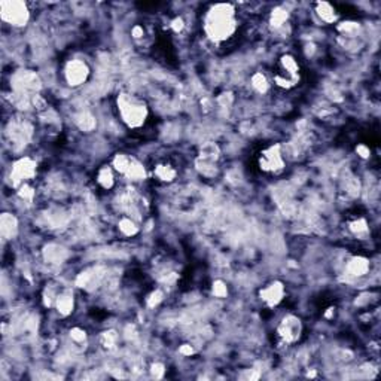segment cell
I'll return each mask as SVG.
<instances>
[{
	"label": "cell",
	"instance_id": "obj_16",
	"mask_svg": "<svg viewBox=\"0 0 381 381\" xmlns=\"http://www.w3.org/2000/svg\"><path fill=\"white\" fill-rule=\"evenodd\" d=\"M316 12L317 15L325 21V23H335L338 18V14L335 11V8L326 2H319L316 5Z\"/></svg>",
	"mask_w": 381,
	"mask_h": 381
},
{
	"label": "cell",
	"instance_id": "obj_9",
	"mask_svg": "<svg viewBox=\"0 0 381 381\" xmlns=\"http://www.w3.org/2000/svg\"><path fill=\"white\" fill-rule=\"evenodd\" d=\"M88 75H90V69L81 60H72L66 64L64 76H66L67 84L72 87H78V85L84 84L87 81Z\"/></svg>",
	"mask_w": 381,
	"mask_h": 381
},
{
	"label": "cell",
	"instance_id": "obj_11",
	"mask_svg": "<svg viewBox=\"0 0 381 381\" xmlns=\"http://www.w3.org/2000/svg\"><path fill=\"white\" fill-rule=\"evenodd\" d=\"M259 296L267 305H270V307L277 305L285 296V286L280 282H273L261 290Z\"/></svg>",
	"mask_w": 381,
	"mask_h": 381
},
{
	"label": "cell",
	"instance_id": "obj_12",
	"mask_svg": "<svg viewBox=\"0 0 381 381\" xmlns=\"http://www.w3.org/2000/svg\"><path fill=\"white\" fill-rule=\"evenodd\" d=\"M104 273H106V270L101 268V267H95V268H90L87 271H82L76 279V285L79 287H85V289L94 287L95 285H98L103 280Z\"/></svg>",
	"mask_w": 381,
	"mask_h": 381
},
{
	"label": "cell",
	"instance_id": "obj_7",
	"mask_svg": "<svg viewBox=\"0 0 381 381\" xmlns=\"http://www.w3.org/2000/svg\"><path fill=\"white\" fill-rule=\"evenodd\" d=\"M259 167L267 173H279L285 168V159L280 144H274L262 150L259 156Z\"/></svg>",
	"mask_w": 381,
	"mask_h": 381
},
{
	"label": "cell",
	"instance_id": "obj_39",
	"mask_svg": "<svg viewBox=\"0 0 381 381\" xmlns=\"http://www.w3.org/2000/svg\"><path fill=\"white\" fill-rule=\"evenodd\" d=\"M133 36H134L136 39L142 38V36H143V29H142V27H139V26H137V27H134V29H133Z\"/></svg>",
	"mask_w": 381,
	"mask_h": 381
},
{
	"label": "cell",
	"instance_id": "obj_15",
	"mask_svg": "<svg viewBox=\"0 0 381 381\" xmlns=\"http://www.w3.org/2000/svg\"><path fill=\"white\" fill-rule=\"evenodd\" d=\"M73 305H75V301H73V293L70 290H63L60 295H57L55 307L60 314H63V316L70 314L73 311Z\"/></svg>",
	"mask_w": 381,
	"mask_h": 381
},
{
	"label": "cell",
	"instance_id": "obj_25",
	"mask_svg": "<svg viewBox=\"0 0 381 381\" xmlns=\"http://www.w3.org/2000/svg\"><path fill=\"white\" fill-rule=\"evenodd\" d=\"M197 170L203 176H206V177H215L216 173H218L216 162H212V161H207V159H201V158L197 159Z\"/></svg>",
	"mask_w": 381,
	"mask_h": 381
},
{
	"label": "cell",
	"instance_id": "obj_5",
	"mask_svg": "<svg viewBox=\"0 0 381 381\" xmlns=\"http://www.w3.org/2000/svg\"><path fill=\"white\" fill-rule=\"evenodd\" d=\"M280 70L285 75H276V84L282 88H292L299 79V67L292 55L280 58Z\"/></svg>",
	"mask_w": 381,
	"mask_h": 381
},
{
	"label": "cell",
	"instance_id": "obj_13",
	"mask_svg": "<svg viewBox=\"0 0 381 381\" xmlns=\"http://www.w3.org/2000/svg\"><path fill=\"white\" fill-rule=\"evenodd\" d=\"M18 233V222L17 218L11 213H3L0 218V234L5 240H11Z\"/></svg>",
	"mask_w": 381,
	"mask_h": 381
},
{
	"label": "cell",
	"instance_id": "obj_35",
	"mask_svg": "<svg viewBox=\"0 0 381 381\" xmlns=\"http://www.w3.org/2000/svg\"><path fill=\"white\" fill-rule=\"evenodd\" d=\"M183 27H185V23H183V20H182V18H176V20H173V23H171V29H173L176 33L182 32V30H183Z\"/></svg>",
	"mask_w": 381,
	"mask_h": 381
},
{
	"label": "cell",
	"instance_id": "obj_4",
	"mask_svg": "<svg viewBox=\"0 0 381 381\" xmlns=\"http://www.w3.org/2000/svg\"><path fill=\"white\" fill-rule=\"evenodd\" d=\"M0 15L5 23L17 27L26 26L30 18L27 5L20 0H3L0 3Z\"/></svg>",
	"mask_w": 381,
	"mask_h": 381
},
{
	"label": "cell",
	"instance_id": "obj_38",
	"mask_svg": "<svg viewBox=\"0 0 381 381\" xmlns=\"http://www.w3.org/2000/svg\"><path fill=\"white\" fill-rule=\"evenodd\" d=\"M180 353H182V354H185V356H190V354L194 353V348L190 347L189 344H185V345H182V347H180Z\"/></svg>",
	"mask_w": 381,
	"mask_h": 381
},
{
	"label": "cell",
	"instance_id": "obj_27",
	"mask_svg": "<svg viewBox=\"0 0 381 381\" xmlns=\"http://www.w3.org/2000/svg\"><path fill=\"white\" fill-rule=\"evenodd\" d=\"M252 85H253V88H255L258 93H267V91H268V87H270L267 78H265L262 73H255V75L252 76Z\"/></svg>",
	"mask_w": 381,
	"mask_h": 381
},
{
	"label": "cell",
	"instance_id": "obj_28",
	"mask_svg": "<svg viewBox=\"0 0 381 381\" xmlns=\"http://www.w3.org/2000/svg\"><path fill=\"white\" fill-rule=\"evenodd\" d=\"M118 341V335L113 332V331H109V332H104L101 335V344L106 347V348H113L115 344Z\"/></svg>",
	"mask_w": 381,
	"mask_h": 381
},
{
	"label": "cell",
	"instance_id": "obj_26",
	"mask_svg": "<svg viewBox=\"0 0 381 381\" xmlns=\"http://www.w3.org/2000/svg\"><path fill=\"white\" fill-rule=\"evenodd\" d=\"M348 228H350V231H351L353 234H356V236H365V234H368V231H369L368 224H366V221H365L363 218H359V219H354L353 222H350V224H348Z\"/></svg>",
	"mask_w": 381,
	"mask_h": 381
},
{
	"label": "cell",
	"instance_id": "obj_10",
	"mask_svg": "<svg viewBox=\"0 0 381 381\" xmlns=\"http://www.w3.org/2000/svg\"><path fill=\"white\" fill-rule=\"evenodd\" d=\"M8 134H9V137H11V142H14V144L24 146V144H27V142L30 140V136H32V125H30L29 122H23V121L11 122Z\"/></svg>",
	"mask_w": 381,
	"mask_h": 381
},
{
	"label": "cell",
	"instance_id": "obj_24",
	"mask_svg": "<svg viewBox=\"0 0 381 381\" xmlns=\"http://www.w3.org/2000/svg\"><path fill=\"white\" fill-rule=\"evenodd\" d=\"M97 182L101 188L104 189H110L115 183V179H113V173L110 170V167H103L98 174H97Z\"/></svg>",
	"mask_w": 381,
	"mask_h": 381
},
{
	"label": "cell",
	"instance_id": "obj_18",
	"mask_svg": "<svg viewBox=\"0 0 381 381\" xmlns=\"http://www.w3.org/2000/svg\"><path fill=\"white\" fill-rule=\"evenodd\" d=\"M124 176H127V177L131 179V180H142V179H144L146 173H144L143 165H142L137 159L131 158V162H130V165H128V170L125 171Z\"/></svg>",
	"mask_w": 381,
	"mask_h": 381
},
{
	"label": "cell",
	"instance_id": "obj_21",
	"mask_svg": "<svg viewBox=\"0 0 381 381\" xmlns=\"http://www.w3.org/2000/svg\"><path fill=\"white\" fill-rule=\"evenodd\" d=\"M119 231L124 234V236H127V237H133V236H136L137 233H139V227H137V224H136V221L133 219V218H130V216H125V218H122L121 221H119Z\"/></svg>",
	"mask_w": 381,
	"mask_h": 381
},
{
	"label": "cell",
	"instance_id": "obj_6",
	"mask_svg": "<svg viewBox=\"0 0 381 381\" xmlns=\"http://www.w3.org/2000/svg\"><path fill=\"white\" fill-rule=\"evenodd\" d=\"M36 162L32 158H21L14 162L11 170V182L15 188H20L27 180L36 176Z\"/></svg>",
	"mask_w": 381,
	"mask_h": 381
},
{
	"label": "cell",
	"instance_id": "obj_8",
	"mask_svg": "<svg viewBox=\"0 0 381 381\" xmlns=\"http://www.w3.org/2000/svg\"><path fill=\"white\" fill-rule=\"evenodd\" d=\"M301 332H302V323L296 316H292V314L283 317L277 328V333L280 339L286 344L296 342L301 336Z\"/></svg>",
	"mask_w": 381,
	"mask_h": 381
},
{
	"label": "cell",
	"instance_id": "obj_22",
	"mask_svg": "<svg viewBox=\"0 0 381 381\" xmlns=\"http://www.w3.org/2000/svg\"><path fill=\"white\" fill-rule=\"evenodd\" d=\"M76 125L82 131H91L95 128V118L88 112H82L76 116Z\"/></svg>",
	"mask_w": 381,
	"mask_h": 381
},
{
	"label": "cell",
	"instance_id": "obj_1",
	"mask_svg": "<svg viewBox=\"0 0 381 381\" xmlns=\"http://www.w3.org/2000/svg\"><path fill=\"white\" fill-rule=\"evenodd\" d=\"M237 30L236 9L230 3L213 5L204 18V32L216 44L228 41Z\"/></svg>",
	"mask_w": 381,
	"mask_h": 381
},
{
	"label": "cell",
	"instance_id": "obj_20",
	"mask_svg": "<svg viewBox=\"0 0 381 381\" xmlns=\"http://www.w3.org/2000/svg\"><path fill=\"white\" fill-rule=\"evenodd\" d=\"M287 18H289V14H287L286 9H283V8H276V9L273 11L271 17H270V24H271L273 29L277 30V29H280V27H283V26L286 24Z\"/></svg>",
	"mask_w": 381,
	"mask_h": 381
},
{
	"label": "cell",
	"instance_id": "obj_33",
	"mask_svg": "<svg viewBox=\"0 0 381 381\" xmlns=\"http://www.w3.org/2000/svg\"><path fill=\"white\" fill-rule=\"evenodd\" d=\"M161 301H162V292H161V290H155V292H152V293L149 295V298H147V305H149V307H156Z\"/></svg>",
	"mask_w": 381,
	"mask_h": 381
},
{
	"label": "cell",
	"instance_id": "obj_37",
	"mask_svg": "<svg viewBox=\"0 0 381 381\" xmlns=\"http://www.w3.org/2000/svg\"><path fill=\"white\" fill-rule=\"evenodd\" d=\"M231 101H233V97H231V94H222V95L219 97V103H221L222 106H228Z\"/></svg>",
	"mask_w": 381,
	"mask_h": 381
},
{
	"label": "cell",
	"instance_id": "obj_34",
	"mask_svg": "<svg viewBox=\"0 0 381 381\" xmlns=\"http://www.w3.org/2000/svg\"><path fill=\"white\" fill-rule=\"evenodd\" d=\"M152 375H153L155 378H161V377L164 375V366H162L161 363L152 365Z\"/></svg>",
	"mask_w": 381,
	"mask_h": 381
},
{
	"label": "cell",
	"instance_id": "obj_17",
	"mask_svg": "<svg viewBox=\"0 0 381 381\" xmlns=\"http://www.w3.org/2000/svg\"><path fill=\"white\" fill-rule=\"evenodd\" d=\"M66 258H67L66 250L63 247L57 246V244H49L45 249V259L49 264H61Z\"/></svg>",
	"mask_w": 381,
	"mask_h": 381
},
{
	"label": "cell",
	"instance_id": "obj_31",
	"mask_svg": "<svg viewBox=\"0 0 381 381\" xmlns=\"http://www.w3.org/2000/svg\"><path fill=\"white\" fill-rule=\"evenodd\" d=\"M18 195H20L23 200H32V198L35 197V190H33V188H30L27 183H24V185L20 186Z\"/></svg>",
	"mask_w": 381,
	"mask_h": 381
},
{
	"label": "cell",
	"instance_id": "obj_14",
	"mask_svg": "<svg viewBox=\"0 0 381 381\" xmlns=\"http://www.w3.org/2000/svg\"><path fill=\"white\" fill-rule=\"evenodd\" d=\"M368 270H369V262L362 256H356L350 259V262L347 264V276L350 277H363L368 273Z\"/></svg>",
	"mask_w": 381,
	"mask_h": 381
},
{
	"label": "cell",
	"instance_id": "obj_19",
	"mask_svg": "<svg viewBox=\"0 0 381 381\" xmlns=\"http://www.w3.org/2000/svg\"><path fill=\"white\" fill-rule=\"evenodd\" d=\"M198 158L207 159V161H212V162H216L218 158H219V147H218L215 143H212V142L204 143V144L201 146V150H200V156H198Z\"/></svg>",
	"mask_w": 381,
	"mask_h": 381
},
{
	"label": "cell",
	"instance_id": "obj_36",
	"mask_svg": "<svg viewBox=\"0 0 381 381\" xmlns=\"http://www.w3.org/2000/svg\"><path fill=\"white\" fill-rule=\"evenodd\" d=\"M356 150H357V153H359L362 158H368V156H369V153H371L369 147H366L365 144H359V146L356 147Z\"/></svg>",
	"mask_w": 381,
	"mask_h": 381
},
{
	"label": "cell",
	"instance_id": "obj_3",
	"mask_svg": "<svg viewBox=\"0 0 381 381\" xmlns=\"http://www.w3.org/2000/svg\"><path fill=\"white\" fill-rule=\"evenodd\" d=\"M11 87L14 91V97L33 100L36 95H39V90L42 85L39 76L35 72L20 70L11 78Z\"/></svg>",
	"mask_w": 381,
	"mask_h": 381
},
{
	"label": "cell",
	"instance_id": "obj_23",
	"mask_svg": "<svg viewBox=\"0 0 381 381\" xmlns=\"http://www.w3.org/2000/svg\"><path fill=\"white\" fill-rule=\"evenodd\" d=\"M155 176L162 182H171L176 177V170L168 164H159L155 167Z\"/></svg>",
	"mask_w": 381,
	"mask_h": 381
},
{
	"label": "cell",
	"instance_id": "obj_29",
	"mask_svg": "<svg viewBox=\"0 0 381 381\" xmlns=\"http://www.w3.org/2000/svg\"><path fill=\"white\" fill-rule=\"evenodd\" d=\"M338 30L341 33H345V35H353L359 30V24L354 23V21H345V23H341L338 26Z\"/></svg>",
	"mask_w": 381,
	"mask_h": 381
},
{
	"label": "cell",
	"instance_id": "obj_32",
	"mask_svg": "<svg viewBox=\"0 0 381 381\" xmlns=\"http://www.w3.org/2000/svg\"><path fill=\"white\" fill-rule=\"evenodd\" d=\"M70 336H72V339H73L75 342H84L85 338H87V333H85V331L81 329V328H73V329L70 331Z\"/></svg>",
	"mask_w": 381,
	"mask_h": 381
},
{
	"label": "cell",
	"instance_id": "obj_30",
	"mask_svg": "<svg viewBox=\"0 0 381 381\" xmlns=\"http://www.w3.org/2000/svg\"><path fill=\"white\" fill-rule=\"evenodd\" d=\"M212 292H213V295H215V296H218V298H224V296H227L228 289H227V285H225L224 282L218 280V282H215V283H213Z\"/></svg>",
	"mask_w": 381,
	"mask_h": 381
},
{
	"label": "cell",
	"instance_id": "obj_2",
	"mask_svg": "<svg viewBox=\"0 0 381 381\" xmlns=\"http://www.w3.org/2000/svg\"><path fill=\"white\" fill-rule=\"evenodd\" d=\"M116 104H118L121 119L130 128H139L146 122L147 107L140 98H137L131 94H127V93H122L118 95Z\"/></svg>",
	"mask_w": 381,
	"mask_h": 381
}]
</instances>
